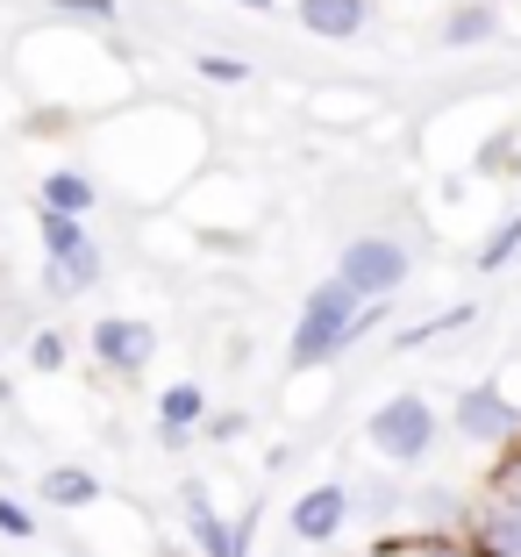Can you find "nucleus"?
Returning a JSON list of instances; mask_svg holds the SVG:
<instances>
[{"label":"nucleus","instance_id":"1","mask_svg":"<svg viewBox=\"0 0 521 557\" xmlns=\"http://www.w3.org/2000/svg\"><path fill=\"white\" fill-rule=\"evenodd\" d=\"M364 300L343 286L336 272L314 278L308 300H300V322H294V344H286V372H322V364L350 358L358 350V336H350V322H358Z\"/></svg>","mask_w":521,"mask_h":557},{"label":"nucleus","instance_id":"2","mask_svg":"<svg viewBox=\"0 0 521 557\" xmlns=\"http://www.w3.org/2000/svg\"><path fill=\"white\" fill-rule=\"evenodd\" d=\"M443 443V408L429 394H386L364 414V450H372L386 472H414L429 465V450Z\"/></svg>","mask_w":521,"mask_h":557},{"label":"nucleus","instance_id":"3","mask_svg":"<svg viewBox=\"0 0 521 557\" xmlns=\"http://www.w3.org/2000/svg\"><path fill=\"white\" fill-rule=\"evenodd\" d=\"M336 278L350 286L358 300H400L414 278V250L400 244V236H350V244L336 250Z\"/></svg>","mask_w":521,"mask_h":557},{"label":"nucleus","instance_id":"4","mask_svg":"<svg viewBox=\"0 0 521 557\" xmlns=\"http://www.w3.org/2000/svg\"><path fill=\"white\" fill-rule=\"evenodd\" d=\"M450 436L479 443V450H507L521 436V400L507 394L500 379H472V386H457L450 400Z\"/></svg>","mask_w":521,"mask_h":557},{"label":"nucleus","instance_id":"5","mask_svg":"<svg viewBox=\"0 0 521 557\" xmlns=\"http://www.w3.org/2000/svg\"><path fill=\"white\" fill-rule=\"evenodd\" d=\"M179 508H186V536H194L200 557H250V543H258V508L222 515L208 479H179Z\"/></svg>","mask_w":521,"mask_h":557},{"label":"nucleus","instance_id":"6","mask_svg":"<svg viewBox=\"0 0 521 557\" xmlns=\"http://www.w3.org/2000/svg\"><path fill=\"white\" fill-rule=\"evenodd\" d=\"M158 322H144V314H100L94 329H86V350H94V364L108 379H144L150 358H158Z\"/></svg>","mask_w":521,"mask_h":557},{"label":"nucleus","instance_id":"7","mask_svg":"<svg viewBox=\"0 0 521 557\" xmlns=\"http://www.w3.org/2000/svg\"><path fill=\"white\" fill-rule=\"evenodd\" d=\"M350 522H358V486H350V479H322V486H308L294 508H286V529H294L300 550H322V543H336Z\"/></svg>","mask_w":521,"mask_h":557},{"label":"nucleus","instance_id":"8","mask_svg":"<svg viewBox=\"0 0 521 557\" xmlns=\"http://www.w3.org/2000/svg\"><path fill=\"white\" fill-rule=\"evenodd\" d=\"M464 543L472 557H521V486H493L486 500H472Z\"/></svg>","mask_w":521,"mask_h":557},{"label":"nucleus","instance_id":"9","mask_svg":"<svg viewBox=\"0 0 521 557\" xmlns=\"http://www.w3.org/2000/svg\"><path fill=\"white\" fill-rule=\"evenodd\" d=\"M100 278H108V250L86 244V250H72V258H44V272H36V294L58 308V300H86Z\"/></svg>","mask_w":521,"mask_h":557},{"label":"nucleus","instance_id":"10","mask_svg":"<svg viewBox=\"0 0 521 557\" xmlns=\"http://www.w3.org/2000/svg\"><path fill=\"white\" fill-rule=\"evenodd\" d=\"M294 22L322 44H350L372 29V0H294Z\"/></svg>","mask_w":521,"mask_h":557},{"label":"nucleus","instance_id":"11","mask_svg":"<svg viewBox=\"0 0 521 557\" xmlns=\"http://www.w3.org/2000/svg\"><path fill=\"white\" fill-rule=\"evenodd\" d=\"M36 208L50 214H94L100 208V180L86 164H50L44 180H36Z\"/></svg>","mask_w":521,"mask_h":557},{"label":"nucleus","instance_id":"12","mask_svg":"<svg viewBox=\"0 0 521 557\" xmlns=\"http://www.w3.org/2000/svg\"><path fill=\"white\" fill-rule=\"evenodd\" d=\"M507 29V15H500V0H457L450 15L436 22V36H443V50H479V44H493V36Z\"/></svg>","mask_w":521,"mask_h":557},{"label":"nucleus","instance_id":"13","mask_svg":"<svg viewBox=\"0 0 521 557\" xmlns=\"http://www.w3.org/2000/svg\"><path fill=\"white\" fill-rule=\"evenodd\" d=\"M214 414V400H208V386L200 379H172L158 394V422L150 429H179V436H200V422Z\"/></svg>","mask_w":521,"mask_h":557},{"label":"nucleus","instance_id":"14","mask_svg":"<svg viewBox=\"0 0 521 557\" xmlns=\"http://www.w3.org/2000/svg\"><path fill=\"white\" fill-rule=\"evenodd\" d=\"M36 500H44V508H94V500H100V479L86 472V465H44Z\"/></svg>","mask_w":521,"mask_h":557},{"label":"nucleus","instance_id":"15","mask_svg":"<svg viewBox=\"0 0 521 557\" xmlns=\"http://www.w3.org/2000/svg\"><path fill=\"white\" fill-rule=\"evenodd\" d=\"M472 322H479L472 300H457V308H443V314H422V322H408L400 336H393V358H408V350H429V344H443V336H464Z\"/></svg>","mask_w":521,"mask_h":557},{"label":"nucleus","instance_id":"16","mask_svg":"<svg viewBox=\"0 0 521 557\" xmlns=\"http://www.w3.org/2000/svg\"><path fill=\"white\" fill-rule=\"evenodd\" d=\"M36 244H44V258H72V250L94 244V230H86V214H50V208H36Z\"/></svg>","mask_w":521,"mask_h":557},{"label":"nucleus","instance_id":"17","mask_svg":"<svg viewBox=\"0 0 521 557\" xmlns=\"http://www.w3.org/2000/svg\"><path fill=\"white\" fill-rule=\"evenodd\" d=\"M479 272H507V264H521V208L514 214H500V222H493V230H486V244H479Z\"/></svg>","mask_w":521,"mask_h":557},{"label":"nucleus","instance_id":"18","mask_svg":"<svg viewBox=\"0 0 521 557\" xmlns=\"http://www.w3.org/2000/svg\"><path fill=\"white\" fill-rule=\"evenodd\" d=\"M350 486H358V515L364 522H400V508H408V486H400V479H350Z\"/></svg>","mask_w":521,"mask_h":557},{"label":"nucleus","instance_id":"19","mask_svg":"<svg viewBox=\"0 0 521 557\" xmlns=\"http://www.w3.org/2000/svg\"><path fill=\"white\" fill-rule=\"evenodd\" d=\"M50 22H79V29L114 36V22H122V0H50Z\"/></svg>","mask_w":521,"mask_h":557},{"label":"nucleus","instance_id":"20","mask_svg":"<svg viewBox=\"0 0 521 557\" xmlns=\"http://www.w3.org/2000/svg\"><path fill=\"white\" fill-rule=\"evenodd\" d=\"M472 172H479V180H500V172H521V136H514V129H493L486 144H479Z\"/></svg>","mask_w":521,"mask_h":557},{"label":"nucleus","instance_id":"21","mask_svg":"<svg viewBox=\"0 0 521 557\" xmlns=\"http://www.w3.org/2000/svg\"><path fill=\"white\" fill-rule=\"evenodd\" d=\"M22 350H29V364H36V372H65V364H72V336H65L58 322L29 329V344H22Z\"/></svg>","mask_w":521,"mask_h":557},{"label":"nucleus","instance_id":"22","mask_svg":"<svg viewBox=\"0 0 521 557\" xmlns=\"http://www.w3.org/2000/svg\"><path fill=\"white\" fill-rule=\"evenodd\" d=\"M250 436V414L244 408H214L208 422H200V443H214V450H228V443H244Z\"/></svg>","mask_w":521,"mask_h":557},{"label":"nucleus","instance_id":"23","mask_svg":"<svg viewBox=\"0 0 521 557\" xmlns=\"http://www.w3.org/2000/svg\"><path fill=\"white\" fill-rule=\"evenodd\" d=\"M194 72H200L208 86H244V79H250V65H244V58H222V50H200V58H194Z\"/></svg>","mask_w":521,"mask_h":557},{"label":"nucleus","instance_id":"24","mask_svg":"<svg viewBox=\"0 0 521 557\" xmlns=\"http://www.w3.org/2000/svg\"><path fill=\"white\" fill-rule=\"evenodd\" d=\"M0 536H8V543H29V536H36V515H29V500H15V493H0Z\"/></svg>","mask_w":521,"mask_h":557},{"label":"nucleus","instance_id":"25","mask_svg":"<svg viewBox=\"0 0 521 557\" xmlns=\"http://www.w3.org/2000/svg\"><path fill=\"white\" fill-rule=\"evenodd\" d=\"M393 557H457V543H450V536H429V529H422V536H400V543H393Z\"/></svg>","mask_w":521,"mask_h":557},{"label":"nucleus","instance_id":"26","mask_svg":"<svg viewBox=\"0 0 521 557\" xmlns=\"http://www.w3.org/2000/svg\"><path fill=\"white\" fill-rule=\"evenodd\" d=\"M493 486H521V436L500 450V465H493Z\"/></svg>","mask_w":521,"mask_h":557},{"label":"nucleus","instance_id":"27","mask_svg":"<svg viewBox=\"0 0 521 557\" xmlns=\"http://www.w3.org/2000/svg\"><path fill=\"white\" fill-rule=\"evenodd\" d=\"M228 8H250V15H272L278 0H228Z\"/></svg>","mask_w":521,"mask_h":557},{"label":"nucleus","instance_id":"28","mask_svg":"<svg viewBox=\"0 0 521 557\" xmlns=\"http://www.w3.org/2000/svg\"><path fill=\"white\" fill-rule=\"evenodd\" d=\"M286 557H308V550H286Z\"/></svg>","mask_w":521,"mask_h":557},{"label":"nucleus","instance_id":"29","mask_svg":"<svg viewBox=\"0 0 521 557\" xmlns=\"http://www.w3.org/2000/svg\"><path fill=\"white\" fill-rule=\"evenodd\" d=\"M0 350H8V336H0Z\"/></svg>","mask_w":521,"mask_h":557}]
</instances>
